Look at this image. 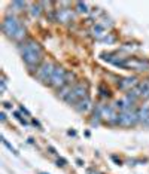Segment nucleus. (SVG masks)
<instances>
[{"instance_id": "nucleus-1", "label": "nucleus", "mask_w": 149, "mask_h": 174, "mask_svg": "<svg viewBox=\"0 0 149 174\" xmlns=\"http://www.w3.org/2000/svg\"><path fill=\"white\" fill-rule=\"evenodd\" d=\"M19 51V55L23 58V63L27 66L31 73H35L36 70L39 68V66L45 61V49L43 46L40 45L37 40L31 39H25L23 43H19L18 46Z\"/></svg>"}, {"instance_id": "nucleus-2", "label": "nucleus", "mask_w": 149, "mask_h": 174, "mask_svg": "<svg viewBox=\"0 0 149 174\" xmlns=\"http://www.w3.org/2000/svg\"><path fill=\"white\" fill-rule=\"evenodd\" d=\"M2 31L9 40H14L17 43H23L27 37V28L24 23L15 14H6L2 19Z\"/></svg>"}, {"instance_id": "nucleus-3", "label": "nucleus", "mask_w": 149, "mask_h": 174, "mask_svg": "<svg viewBox=\"0 0 149 174\" xmlns=\"http://www.w3.org/2000/svg\"><path fill=\"white\" fill-rule=\"evenodd\" d=\"M113 66L127 70H134L137 73H145L149 70V60L146 58H137V57H124V58H116Z\"/></svg>"}, {"instance_id": "nucleus-4", "label": "nucleus", "mask_w": 149, "mask_h": 174, "mask_svg": "<svg viewBox=\"0 0 149 174\" xmlns=\"http://www.w3.org/2000/svg\"><path fill=\"white\" fill-rule=\"evenodd\" d=\"M88 95V85L85 82H76L70 86L69 92H67V95L64 98V101L70 104V106H76L79 101H82L84 98H86Z\"/></svg>"}, {"instance_id": "nucleus-5", "label": "nucleus", "mask_w": 149, "mask_h": 174, "mask_svg": "<svg viewBox=\"0 0 149 174\" xmlns=\"http://www.w3.org/2000/svg\"><path fill=\"white\" fill-rule=\"evenodd\" d=\"M94 113H97L98 116L102 118V121L109 125H116V119H118V115H119L116 106L115 104H109V103H106V104L98 103V104H96Z\"/></svg>"}, {"instance_id": "nucleus-6", "label": "nucleus", "mask_w": 149, "mask_h": 174, "mask_svg": "<svg viewBox=\"0 0 149 174\" xmlns=\"http://www.w3.org/2000/svg\"><path fill=\"white\" fill-rule=\"evenodd\" d=\"M55 67H57V64H55L54 61H51V60H45V61H43L39 66V68H37L35 73H33V76H35V78L39 80L40 84L49 85V82H51V78H52V74H54V70H55Z\"/></svg>"}, {"instance_id": "nucleus-7", "label": "nucleus", "mask_w": 149, "mask_h": 174, "mask_svg": "<svg viewBox=\"0 0 149 174\" xmlns=\"http://www.w3.org/2000/svg\"><path fill=\"white\" fill-rule=\"evenodd\" d=\"M140 124L139 122V109H131V110H125V112H119L118 119H116V125L122 127V128H130L134 125Z\"/></svg>"}, {"instance_id": "nucleus-8", "label": "nucleus", "mask_w": 149, "mask_h": 174, "mask_svg": "<svg viewBox=\"0 0 149 174\" xmlns=\"http://www.w3.org/2000/svg\"><path fill=\"white\" fill-rule=\"evenodd\" d=\"M67 74H69V72L66 70L64 67H61V66H57L55 67V70H54V74H52L51 78V82H49V88H52V90H61L63 86H66L67 85Z\"/></svg>"}, {"instance_id": "nucleus-9", "label": "nucleus", "mask_w": 149, "mask_h": 174, "mask_svg": "<svg viewBox=\"0 0 149 174\" xmlns=\"http://www.w3.org/2000/svg\"><path fill=\"white\" fill-rule=\"evenodd\" d=\"M74 19V9L67 8V6H60L55 9V18L54 21L58 24H70Z\"/></svg>"}, {"instance_id": "nucleus-10", "label": "nucleus", "mask_w": 149, "mask_h": 174, "mask_svg": "<svg viewBox=\"0 0 149 174\" xmlns=\"http://www.w3.org/2000/svg\"><path fill=\"white\" fill-rule=\"evenodd\" d=\"M140 84V80L136 74H131V76H125V78H119L118 79V90L119 91H124V92H130L131 90H134L137 85Z\"/></svg>"}, {"instance_id": "nucleus-11", "label": "nucleus", "mask_w": 149, "mask_h": 174, "mask_svg": "<svg viewBox=\"0 0 149 174\" xmlns=\"http://www.w3.org/2000/svg\"><path fill=\"white\" fill-rule=\"evenodd\" d=\"M90 34H91L96 40H100V42H102L106 36H108L106 30H104L102 25H98V24H92L91 28H90Z\"/></svg>"}, {"instance_id": "nucleus-12", "label": "nucleus", "mask_w": 149, "mask_h": 174, "mask_svg": "<svg viewBox=\"0 0 149 174\" xmlns=\"http://www.w3.org/2000/svg\"><path fill=\"white\" fill-rule=\"evenodd\" d=\"M91 109H92V103H91V98H90V97L84 98V100L79 101V103L74 106V110L79 113H86L88 110H91Z\"/></svg>"}, {"instance_id": "nucleus-13", "label": "nucleus", "mask_w": 149, "mask_h": 174, "mask_svg": "<svg viewBox=\"0 0 149 174\" xmlns=\"http://www.w3.org/2000/svg\"><path fill=\"white\" fill-rule=\"evenodd\" d=\"M139 122L143 125H149V107L143 106L139 109Z\"/></svg>"}, {"instance_id": "nucleus-14", "label": "nucleus", "mask_w": 149, "mask_h": 174, "mask_svg": "<svg viewBox=\"0 0 149 174\" xmlns=\"http://www.w3.org/2000/svg\"><path fill=\"white\" fill-rule=\"evenodd\" d=\"M42 12H43V8H42L40 3H30V14H31V17L39 18L42 15Z\"/></svg>"}, {"instance_id": "nucleus-15", "label": "nucleus", "mask_w": 149, "mask_h": 174, "mask_svg": "<svg viewBox=\"0 0 149 174\" xmlns=\"http://www.w3.org/2000/svg\"><path fill=\"white\" fill-rule=\"evenodd\" d=\"M98 94H100V97L102 98H110L112 97V91L108 88V85H104V84H100L98 85Z\"/></svg>"}, {"instance_id": "nucleus-16", "label": "nucleus", "mask_w": 149, "mask_h": 174, "mask_svg": "<svg viewBox=\"0 0 149 174\" xmlns=\"http://www.w3.org/2000/svg\"><path fill=\"white\" fill-rule=\"evenodd\" d=\"M30 3H25V2H12L11 3V9H15L14 12H24L27 9V6Z\"/></svg>"}, {"instance_id": "nucleus-17", "label": "nucleus", "mask_w": 149, "mask_h": 174, "mask_svg": "<svg viewBox=\"0 0 149 174\" xmlns=\"http://www.w3.org/2000/svg\"><path fill=\"white\" fill-rule=\"evenodd\" d=\"M74 11L79 12V14H88L90 9H88V5L84 3V2H76L74 3Z\"/></svg>"}, {"instance_id": "nucleus-18", "label": "nucleus", "mask_w": 149, "mask_h": 174, "mask_svg": "<svg viewBox=\"0 0 149 174\" xmlns=\"http://www.w3.org/2000/svg\"><path fill=\"white\" fill-rule=\"evenodd\" d=\"M2 141H3V144H5V146L8 147V149H9V150H11L12 153H14V155H15V156H18V150H17V149H15V147H14V146H12L11 143H9V141L6 140L5 137H2Z\"/></svg>"}, {"instance_id": "nucleus-19", "label": "nucleus", "mask_w": 149, "mask_h": 174, "mask_svg": "<svg viewBox=\"0 0 149 174\" xmlns=\"http://www.w3.org/2000/svg\"><path fill=\"white\" fill-rule=\"evenodd\" d=\"M115 40H116V37H115L113 34H108L102 42H106V43H115Z\"/></svg>"}, {"instance_id": "nucleus-20", "label": "nucleus", "mask_w": 149, "mask_h": 174, "mask_svg": "<svg viewBox=\"0 0 149 174\" xmlns=\"http://www.w3.org/2000/svg\"><path fill=\"white\" fill-rule=\"evenodd\" d=\"M14 116H15V118H17L18 121L21 122V124H24V125H29V122H27V121H25V119H24L23 116H21V115H19L18 112H14Z\"/></svg>"}, {"instance_id": "nucleus-21", "label": "nucleus", "mask_w": 149, "mask_h": 174, "mask_svg": "<svg viewBox=\"0 0 149 174\" xmlns=\"http://www.w3.org/2000/svg\"><path fill=\"white\" fill-rule=\"evenodd\" d=\"M57 165L58 167H66V165H67V159H64V158H58L57 159Z\"/></svg>"}, {"instance_id": "nucleus-22", "label": "nucleus", "mask_w": 149, "mask_h": 174, "mask_svg": "<svg viewBox=\"0 0 149 174\" xmlns=\"http://www.w3.org/2000/svg\"><path fill=\"white\" fill-rule=\"evenodd\" d=\"M112 161H113L116 165H122V161H121L118 156H115V155H112Z\"/></svg>"}, {"instance_id": "nucleus-23", "label": "nucleus", "mask_w": 149, "mask_h": 174, "mask_svg": "<svg viewBox=\"0 0 149 174\" xmlns=\"http://www.w3.org/2000/svg\"><path fill=\"white\" fill-rule=\"evenodd\" d=\"M19 112H23L24 115H27V116H30V112H29V110H27V109H25L24 106H19Z\"/></svg>"}, {"instance_id": "nucleus-24", "label": "nucleus", "mask_w": 149, "mask_h": 174, "mask_svg": "<svg viewBox=\"0 0 149 174\" xmlns=\"http://www.w3.org/2000/svg\"><path fill=\"white\" fill-rule=\"evenodd\" d=\"M5 90H6V80H5V78L2 79V92H5Z\"/></svg>"}, {"instance_id": "nucleus-25", "label": "nucleus", "mask_w": 149, "mask_h": 174, "mask_svg": "<svg viewBox=\"0 0 149 174\" xmlns=\"http://www.w3.org/2000/svg\"><path fill=\"white\" fill-rule=\"evenodd\" d=\"M48 150L51 152L52 155H57V150H55V149H54V147H52V146H48Z\"/></svg>"}, {"instance_id": "nucleus-26", "label": "nucleus", "mask_w": 149, "mask_h": 174, "mask_svg": "<svg viewBox=\"0 0 149 174\" xmlns=\"http://www.w3.org/2000/svg\"><path fill=\"white\" fill-rule=\"evenodd\" d=\"M76 164H78L79 167H84V161H82V159H76Z\"/></svg>"}, {"instance_id": "nucleus-27", "label": "nucleus", "mask_w": 149, "mask_h": 174, "mask_svg": "<svg viewBox=\"0 0 149 174\" xmlns=\"http://www.w3.org/2000/svg\"><path fill=\"white\" fill-rule=\"evenodd\" d=\"M0 121H2V122H5V121H6V115H5V113H2V115H0Z\"/></svg>"}, {"instance_id": "nucleus-28", "label": "nucleus", "mask_w": 149, "mask_h": 174, "mask_svg": "<svg viewBox=\"0 0 149 174\" xmlns=\"http://www.w3.org/2000/svg\"><path fill=\"white\" fill-rule=\"evenodd\" d=\"M67 134H69V135H76V131H73V129H70V131H67Z\"/></svg>"}, {"instance_id": "nucleus-29", "label": "nucleus", "mask_w": 149, "mask_h": 174, "mask_svg": "<svg viewBox=\"0 0 149 174\" xmlns=\"http://www.w3.org/2000/svg\"><path fill=\"white\" fill-rule=\"evenodd\" d=\"M11 103H5V109H11Z\"/></svg>"}, {"instance_id": "nucleus-30", "label": "nucleus", "mask_w": 149, "mask_h": 174, "mask_svg": "<svg viewBox=\"0 0 149 174\" xmlns=\"http://www.w3.org/2000/svg\"><path fill=\"white\" fill-rule=\"evenodd\" d=\"M37 174H48V173H37Z\"/></svg>"}]
</instances>
